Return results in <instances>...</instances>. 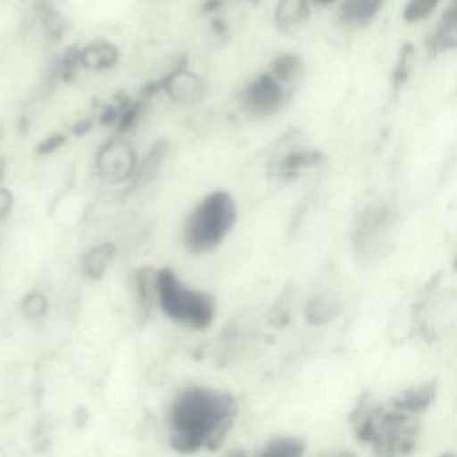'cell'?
<instances>
[{"label": "cell", "instance_id": "8", "mask_svg": "<svg viewBox=\"0 0 457 457\" xmlns=\"http://www.w3.org/2000/svg\"><path fill=\"white\" fill-rule=\"evenodd\" d=\"M168 97L183 108H196L207 97L204 81L188 69H178L162 82Z\"/></svg>", "mask_w": 457, "mask_h": 457}, {"label": "cell", "instance_id": "27", "mask_svg": "<svg viewBox=\"0 0 457 457\" xmlns=\"http://www.w3.org/2000/svg\"><path fill=\"white\" fill-rule=\"evenodd\" d=\"M4 162L0 160V180H2V178H4Z\"/></svg>", "mask_w": 457, "mask_h": 457}, {"label": "cell", "instance_id": "17", "mask_svg": "<svg viewBox=\"0 0 457 457\" xmlns=\"http://www.w3.org/2000/svg\"><path fill=\"white\" fill-rule=\"evenodd\" d=\"M322 156L318 152H293L280 162L279 175L283 180H295L307 167L320 164Z\"/></svg>", "mask_w": 457, "mask_h": 457}, {"label": "cell", "instance_id": "3", "mask_svg": "<svg viewBox=\"0 0 457 457\" xmlns=\"http://www.w3.org/2000/svg\"><path fill=\"white\" fill-rule=\"evenodd\" d=\"M237 210L231 195L216 191L192 211L184 228V243L189 253H212L237 223Z\"/></svg>", "mask_w": 457, "mask_h": 457}, {"label": "cell", "instance_id": "2", "mask_svg": "<svg viewBox=\"0 0 457 457\" xmlns=\"http://www.w3.org/2000/svg\"><path fill=\"white\" fill-rule=\"evenodd\" d=\"M349 420L358 441L382 456L411 454L419 443L421 427L416 414L385 408L369 393L361 395Z\"/></svg>", "mask_w": 457, "mask_h": 457}, {"label": "cell", "instance_id": "14", "mask_svg": "<svg viewBox=\"0 0 457 457\" xmlns=\"http://www.w3.org/2000/svg\"><path fill=\"white\" fill-rule=\"evenodd\" d=\"M117 61H119V52L113 45L106 42L90 45L79 54V62L85 68L93 69V71H106L113 68Z\"/></svg>", "mask_w": 457, "mask_h": 457}, {"label": "cell", "instance_id": "4", "mask_svg": "<svg viewBox=\"0 0 457 457\" xmlns=\"http://www.w3.org/2000/svg\"><path fill=\"white\" fill-rule=\"evenodd\" d=\"M154 283L160 306L170 320L195 330H205L212 323L216 306L210 294L186 287L168 267L156 272Z\"/></svg>", "mask_w": 457, "mask_h": 457}, {"label": "cell", "instance_id": "1", "mask_svg": "<svg viewBox=\"0 0 457 457\" xmlns=\"http://www.w3.org/2000/svg\"><path fill=\"white\" fill-rule=\"evenodd\" d=\"M237 416L234 395L212 387L191 386L170 405V444L183 454L220 448Z\"/></svg>", "mask_w": 457, "mask_h": 457}, {"label": "cell", "instance_id": "10", "mask_svg": "<svg viewBox=\"0 0 457 457\" xmlns=\"http://www.w3.org/2000/svg\"><path fill=\"white\" fill-rule=\"evenodd\" d=\"M386 0H344L339 6V20L350 28L370 25L384 9Z\"/></svg>", "mask_w": 457, "mask_h": 457}, {"label": "cell", "instance_id": "25", "mask_svg": "<svg viewBox=\"0 0 457 457\" xmlns=\"http://www.w3.org/2000/svg\"><path fill=\"white\" fill-rule=\"evenodd\" d=\"M12 204H14V197L12 192L6 188H0V221L9 215Z\"/></svg>", "mask_w": 457, "mask_h": 457}, {"label": "cell", "instance_id": "21", "mask_svg": "<svg viewBox=\"0 0 457 457\" xmlns=\"http://www.w3.org/2000/svg\"><path fill=\"white\" fill-rule=\"evenodd\" d=\"M291 296L288 290L275 302L274 307L270 310L269 320L272 326L278 328H283L290 322Z\"/></svg>", "mask_w": 457, "mask_h": 457}, {"label": "cell", "instance_id": "19", "mask_svg": "<svg viewBox=\"0 0 457 457\" xmlns=\"http://www.w3.org/2000/svg\"><path fill=\"white\" fill-rule=\"evenodd\" d=\"M303 441L290 436L274 437L263 446L261 456H302L304 453Z\"/></svg>", "mask_w": 457, "mask_h": 457}, {"label": "cell", "instance_id": "26", "mask_svg": "<svg viewBox=\"0 0 457 457\" xmlns=\"http://www.w3.org/2000/svg\"><path fill=\"white\" fill-rule=\"evenodd\" d=\"M312 2L318 6H328V4H333L334 0H312Z\"/></svg>", "mask_w": 457, "mask_h": 457}, {"label": "cell", "instance_id": "9", "mask_svg": "<svg viewBox=\"0 0 457 457\" xmlns=\"http://www.w3.org/2000/svg\"><path fill=\"white\" fill-rule=\"evenodd\" d=\"M436 395H437V381L432 379L403 390L390 400V405L406 413L419 414L432 405Z\"/></svg>", "mask_w": 457, "mask_h": 457}, {"label": "cell", "instance_id": "18", "mask_svg": "<svg viewBox=\"0 0 457 457\" xmlns=\"http://www.w3.org/2000/svg\"><path fill=\"white\" fill-rule=\"evenodd\" d=\"M154 278L152 269L144 267L136 274V290H137L138 307H140L141 317L148 320L151 315L152 302H154Z\"/></svg>", "mask_w": 457, "mask_h": 457}, {"label": "cell", "instance_id": "23", "mask_svg": "<svg viewBox=\"0 0 457 457\" xmlns=\"http://www.w3.org/2000/svg\"><path fill=\"white\" fill-rule=\"evenodd\" d=\"M411 53H413V47L411 45H405L403 47V53H401L400 58H398L397 66H395V71H393V85L395 89H400L405 79L409 76V60H411Z\"/></svg>", "mask_w": 457, "mask_h": 457}, {"label": "cell", "instance_id": "15", "mask_svg": "<svg viewBox=\"0 0 457 457\" xmlns=\"http://www.w3.org/2000/svg\"><path fill=\"white\" fill-rule=\"evenodd\" d=\"M270 73L285 87L295 84L303 73V60L295 53H283L272 61Z\"/></svg>", "mask_w": 457, "mask_h": 457}, {"label": "cell", "instance_id": "7", "mask_svg": "<svg viewBox=\"0 0 457 457\" xmlns=\"http://www.w3.org/2000/svg\"><path fill=\"white\" fill-rule=\"evenodd\" d=\"M135 151L125 141H112L97 154V170L105 183L119 184L129 180L135 175Z\"/></svg>", "mask_w": 457, "mask_h": 457}, {"label": "cell", "instance_id": "5", "mask_svg": "<svg viewBox=\"0 0 457 457\" xmlns=\"http://www.w3.org/2000/svg\"><path fill=\"white\" fill-rule=\"evenodd\" d=\"M286 97L287 93L285 85L280 84L270 71H266L243 87L239 106L253 119H270L282 111Z\"/></svg>", "mask_w": 457, "mask_h": 457}, {"label": "cell", "instance_id": "13", "mask_svg": "<svg viewBox=\"0 0 457 457\" xmlns=\"http://www.w3.org/2000/svg\"><path fill=\"white\" fill-rule=\"evenodd\" d=\"M341 312L338 299L330 295H318L310 299L306 306V320L312 326L326 325L336 320Z\"/></svg>", "mask_w": 457, "mask_h": 457}, {"label": "cell", "instance_id": "6", "mask_svg": "<svg viewBox=\"0 0 457 457\" xmlns=\"http://www.w3.org/2000/svg\"><path fill=\"white\" fill-rule=\"evenodd\" d=\"M392 223V213L385 207H369L363 211L354 232L357 255L370 261L384 247Z\"/></svg>", "mask_w": 457, "mask_h": 457}, {"label": "cell", "instance_id": "11", "mask_svg": "<svg viewBox=\"0 0 457 457\" xmlns=\"http://www.w3.org/2000/svg\"><path fill=\"white\" fill-rule=\"evenodd\" d=\"M309 15V0H279L275 7L274 20L280 30L288 31L303 23Z\"/></svg>", "mask_w": 457, "mask_h": 457}, {"label": "cell", "instance_id": "24", "mask_svg": "<svg viewBox=\"0 0 457 457\" xmlns=\"http://www.w3.org/2000/svg\"><path fill=\"white\" fill-rule=\"evenodd\" d=\"M63 143H65V137H63V136L54 135L52 136V137L47 138V140H45L44 143L38 146L37 152H38V154L45 156V154H53V152L60 149L61 146L63 145Z\"/></svg>", "mask_w": 457, "mask_h": 457}, {"label": "cell", "instance_id": "12", "mask_svg": "<svg viewBox=\"0 0 457 457\" xmlns=\"http://www.w3.org/2000/svg\"><path fill=\"white\" fill-rule=\"evenodd\" d=\"M114 256H116V247L112 243H104L92 248L89 253H85L82 261L85 275L90 279H101L108 270L109 264L113 262Z\"/></svg>", "mask_w": 457, "mask_h": 457}, {"label": "cell", "instance_id": "22", "mask_svg": "<svg viewBox=\"0 0 457 457\" xmlns=\"http://www.w3.org/2000/svg\"><path fill=\"white\" fill-rule=\"evenodd\" d=\"M47 307H49V303H47L46 296L38 291H33L22 299L23 314L31 320L44 318L46 315Z\"/></svg>", "mask_w": 457, "mask_h": 457}, {"label": "cell", "instance_id": "16", "mask_svg": "<svg viewBox=\"0 0 457 457\" xmlns=\"http://www.w3.org/2000/svg\"><path fill=\"white\" fill-rule=\"evenodd\" d=\"M457 10L452 4L441 18L440 25L430 37V45L435 52H445L456 46Z\"/></svg>", "mask_w": 457, "mask_h": 457}, {"label": "cell", "instance_id": "20", "mask_svg": "<svg viewBox=\"0 0 457 457\" xmlns=\"http://www.w3.org/2000/svg\"><path fill=\"white\" fill-rule=\"evenodd\" d=\"M441 0H408L403 10V18L406 23H420L435 14Z\"/></svg>", "mask_w": 457, "mask_h": 457}]
</instances>
